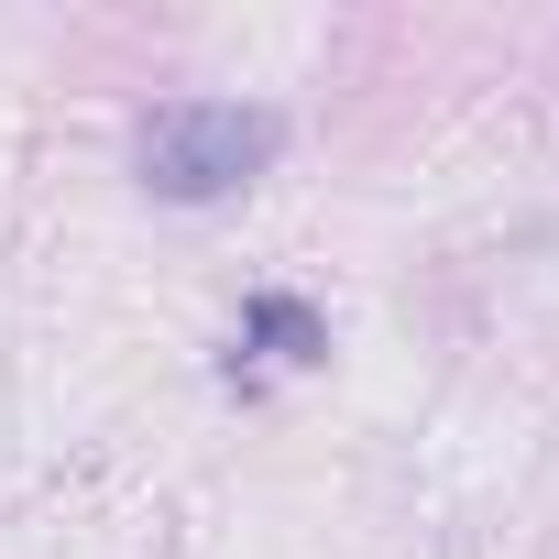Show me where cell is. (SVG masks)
<instances>
[{"label": "cell", "instance_id": "cell-2", "mask_svg": "<svg viewBox=\"0 0 559 559\" xmlns=\"http://www.w3.org/2000/svg\"><path fill=\"white\" fill-rule=\"evenodd\" d=\"M241 330H252V341H274L286 362H319V352H330V330H319L297 297H252V319H241Z\"/></svg>", "mask_w": 559, "mask_h": 559}, {"label": "cell", "instance_id": "cell-1", "mask_svg": "<svg viewBox=\"0 0 559 559\" xmlns=\"http://www.w3.org/2000/svg\"><path fill=\"white\" fill-rule=\"evenodd\" d=\"M274 143H286V121L274 110H252V99H176V110H154L143 121V187L154 198H176V209H209V198H230V187H252L263 165H274Z\"/></svg>", "mask_w": 559, "mask_h": 559}]
</instances>
